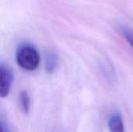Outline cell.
I'll return each instance as SVG.
<instances>
[{
  "mask_svg": "<svg viewBox=\"0 0 133 132\" xmlns=\"http://www.w3.org/2000/svg\"><path fill=\"white\" fill-rule=\"evenodd\" d=\"M16 59L20 68L29 72L36 70L41 61L37 49L29 44H24L18 49Z\"/></svg>",
  "mask_w": 133,
  "mask_h": 132,
  "instance_id": "1",
  "label": "cell"
},
{
  "mask_svg": "<svg viewBox=\"0 0 133 132\" xmlns=\"http://www.w3.org/2000/svg\"><path fill=\"white\" fill-rule=\"evenodd\" d=\"M13 82V72L12 68L3 63L0 65V96L6 97L11 89Z\"/></svg>",
  "mask_w": 133,
  "mask_h": 132,
  "instance_id": "2",
  "label": "cell"
},
{
  "mask_svg": "<svg viewBox=\"0 0 133 132\" xmlns=\"http://www.w3.org/2000/svg\"><path fill=\"white\" fill-rule=\"evenodd\" d=\"M108 128L110 132H125L122 117L118 114L111 117L108 121Z\"/></svg>",
  "mask_w": 133,
  "mask_h": 132,
  "instance_id": "3",
  "label": "cell"
},
{
  "mask_svg": "<svg viewBox=\"0 0 133 132\" xmlns=\"http://www.w3.org/2000/svg\"><path fill=\"white\" fill-rule=\"evenodd\" d=\"M58 64V57L54 53H48L46 57H45V62H44V66H45V70L48 73H53Z\"/></svg>",
  "mask_w": 133,
  "mask_h": 132,
  "instance_id": "4",
  "label": "cell"
},
{
  "mask_svg": "<svg viewBox=\"0 0 133 132\" xmlns=\"http://www.w3.org/2000/svg\"><path fill=\"white\" fill-rule=\"evenodd\" d=\"M19 104L20 107L24 113H28L30 107V99L28 93L26 90H23L19 93Z\"/></svg>",
  "mask_w": 133,
  "mask_h": 132,
  "instance_id": "5",
  "label": "cell"
},
{
  "mask_svg": "<svg viewBox=\"0 0 133 132\" xmlns=\"http://www.w3.org/2000/svg\"><path fill=\"white\" fill-rule=\"evenodd\" d=\"M120 31L124 38L133 47V30L126 26H122L120 28Z\"/></svg>",
  "mask_w": 133,
  "mask_h": 132,
  "instance_id": "6",
  "label": "cell"
},
{
  "mask_svg": "<svg viewBox=\"0 0 133 132\" xmlns=\"http://www.w3.org/2000/svg\"><path fill=\"white\" fill-rule=\"evenodd\" d=\"M1 132H3V131H1Z\"/></svg>",
  "mask_w": 133,
  "mask_h": 132,
  "instance_id": "7",
  "label": "cell"
}]
</instances>
